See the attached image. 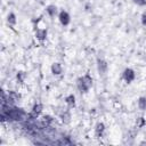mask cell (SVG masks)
I'll return each mask as SVG.
<instances>
[{
  "mask_svg": "<svg viewBox=\"0 0 146 146\" xmlns=\"http://www.w3.org/2000/svg\"><path fill=\"white\" fill-rule=\"evenodd\" d=\"M134 1H135L136 4H138V5H140V6H143V5L146 4V0H134Z\"/></svg>",
  "mask_w": 146,
  "mask_h": 146,
  "instance_id": "5bb4252c",
  "label": "cell"
},
{
  "mask_svg": "<svg viewBox=\"0 0 146 146\" xmlns=\"http://www.w3.org/2000/svg\"><path fill=\"white\" fill-rule=\"evenodd\" d=\"M59 22L63 25H67L70 23V15L66 12H61L59 13Z\"/></svg>",
  "mask_w": 146,
  "mask_h": 146,
  "instance_id": "3957f363",
  "label": "cell"
},
{
  "mask_svg": "<svg viewBox=\"0 0 146 146\" xmlns=\"http://www.w3.org/2000/svg\"><path fill=\"white\" fill-rule=\"evenodd\" d=\"M62 71H63V68H62V65H61L59 63H54V64L51 65V72L54 73L55 76L61 74Z\"/></svg>",
  "mask_w": 146,
  "mask_h": 146,
  "instance_id": "277c9868",
  "label": "cell"
},
{
  "mask_svg": "<svg viewBox=\"0 0 146 146\" xmlns=\"http://www.w3.org/2000/svg\"><path fill=\"white\" fill-rule=\"evenodd\" d=\"M93 85V79L89 76H85L78 80V87L81 91H87Z\"/></svg>",
  "mask_w": 146,
  "mask_h": 146,
  "instance_id": "6da1fadb",
  "label": "cell"
},
{
  "mask_svg": "<svg viewBox=\"0 0 146 146\" xmlns=\"http://www.w3.org/2000/svg\"><path fill=\"white\" fill-rule=\"evenodd\" d=\"M70 118H71V116H70V114H68V113H66V114H65V116L63 115V122L68 123V122H70Z\"/></svg>",
  "mask_w": 146,
  "mask_h": 146,
  "instance_id": "4fadbf2b",
  "label": "cell"
},
{
  "mask_svg": "<svg viewBox=\"0 0 146 146\" xmlns=\"http://www.w3.org/2000/svg\"><path fill=\"white\" fill-rule=\"evenodd\" d=\"M138 106L140 110H146V98L145 97H140L138 101Z\"/></svg>",
  "mask_w": 146,
  "mask_h": 146,
  "instance_id": "30bf717a",
  "label": "cell"
},
{
  "mask_svg": "<svg viewBox=\"0 0 146 146\" xmlns=\"http://www.w3.org/2000/svg\"><path fill=\"white\" fill-rule=\"evenodd\" d=\"M41 111H42V105H41V104H37V105H34V106H33L32 112H31V115H33V116H38V115L41 113Z\"/></svg>",
  "mask_w": 146,
  "mask_h": 146,
  "instance_id": "5b68a950",
  "label": "cell"
},
{
  "mask_svg": "<svg viewBox=\"0 0 146 146\" xmlns=\"http://www.w3.org/2000/svg\"><path fill=\"white\" fill-rule=\"evenodd\" d=\"M123 79L129 84L135 79V72L131 68H126L123 72Z\"/></svg>",
  "mask_w": 146,
  "mask_h": 146,
  "instance_id": "7a4b0ae2",
  "label": "cell"
},
{
  "mask_svg": "<svg viewBox=\"0 0 146 146\" xmlns=\"http://www.w3.org/2000/svg\"><path fill=\"white\" fill-rule=\"evenodd\" d=\"M36 37L39 39V40H45L46 37H47V31L46 30H38L36 32Z\"/></svg>",
  "mask_w": 146,
  "mask_h": 146,
  "instance_id": "ba28073f",
  "label": "cell"
},
{
  "mask_svg": "<svg viewBox=\"0 0 146 146\" xmlns=\"http://www.w3.org/2000/svg\"><path fill=\"white\" fill-rule=\"evenodd\" d=\"M97 66H98V71H99V73H105L106 72V68H107V64L104 62V61H98V64H97Z\"/></svg>",
  "mask_w": 146,
  "mask_h": 146,
  "instance_id": "8992f818",
  "label": "cell"
},
{
  "mask_svg": "<svg viewBox=\"0 0 146 146\" xmlns=\"http://www.w3.org/2000/svg\"><path fill=\"white\" fill-rule=\"evenodd\" d=\"M104 129H105V126H104V123H98L97 126H96V132L99 135V134H102L103 131H104Z\"/></svg>",
  "mask_w": 146,
  "mask_h": 146,
  "instance_id": "7c38bea8",
  "label": "cell"
},
{
  "mask_svg": "<svg viewBox=\"0 0 146 146\" xmlns=\"http://www.w3.org/2000/svg\"><path fill=\"white\" fill-rule=\"evenodd\" d=\"M7 21H8V23H9V24L14 25V24L16 23V17H15V15H14V14H9V15H8Z\"/></svg>",
  "mask_w": 146,
  "mask_h": 146,
  "instance_id": "8fae6325",
  "label": "cell"
},
{
  "mask_svg": "<svg viewBox=\"0 0 146 146\" xmlns=\"http://www.w3.org/2000/svg\"><path fill=\"white\" fill-rule=\"evenodd\" d=\"M66 103H67L68 106H74V104H76V97L73 96V95L67 96L66 97Z\"/></svg>",
  "mask_w": 146,
  "mask_h": 146,
  "instance_id": "9c48e42d",
  "label": "cell"
},
{
  "mask_svg": "<svg viewBox=\"0 0 146 146\" xmlns=\"http://www.w3.org/2000/svg\"><path fill=\"white\" fill-rule=\"evenodd\" d=\"M43 119H45V122H46V121H47V122H51V120H53L50 116H45Z\"/></svg>",
  "mask_w": 146,
  "mask_h": 146,
  "instance_id": "2e32d148",
  "label": "cell"
},
{
  "mask_svg": "<svg viewBox=\"0 0 146 146\" xmlns=\"http://www.w3.org/2000/svg\"><path fill=\"white\" fill-rule=\"evenodd\" d=\"M47 13L53 17V16H55L56 15V13H57V7L55 6V5H49L48 7H47Z\"/></svg>",
  "mask_w": 146,
  "mask_h": 146,
  "instance_id": "52a82bcc",
  "label": "cell"
},
{
  "mask_svg": "<svg viewBox=\"0 0 146 146\" xmlns=\"http://www.w3.org/2000/svg\"><path fill=\"white\" fill-rule=\"evenodd\" d=\"M141 23L144 25H146V14H143V16H141Z\"/></svg>",
  "mask_w": 146,
  "mask_h": 146,
  "instance_id": "9a60e30c",
  "label": "cell"
}]
</instances>
